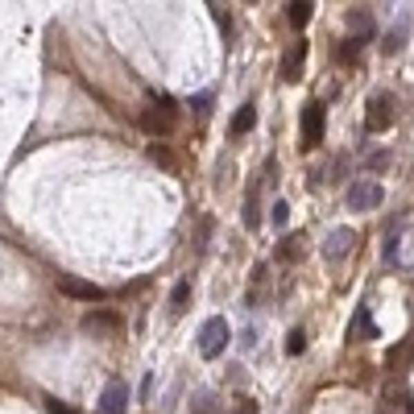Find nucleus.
I'll return each instance as SVG.
<instances>
[{
  "instance_id": "nucleus-12",
  "label": "nucleus",
  "mask_w": 414,
  "mask_h": 414,
  "mask_svg": "<svg viewBox=\"0 0 414 414\" xmlns=\"http://www.w3.org/2000/svg\"><path fill=\"white\" fill-rule=\"evenodd\" d=\"M62 290H66V294H75V299H87V303H91V299H100V290H95V286H87V282H70V278L62 282Z\"/></svg>"
},
{
  "instance_id": "nucleus-7",
  "label": "nucleus",
  "mask_w": 414,
  "mask_h": 414,
  "mask_svg": "<svg viewBox=\"0 0 414 414\" xmlns=\"http://www.w3.org/2000/svg\"><path fill=\"white\" fill-rule=\"evenodd\" d=\"M406 29H411V12H402V17H398V25L386 33V41H382V46H386V54H398V50L406 46Z\"/></svg>"
},
{
  "instance_id": "nucleus-11",
  "label": "nucleus",
  "mask_w": 414,
  "mask_h": 414,
  "mask_svg": "<svg viewBox=\"0 0 414 414\" xmlns=\"http://www.w3.org/2000/svg\"><path fill=\"white\" fill-rule=\"evenodd\" d=\"M187 299H191V282L182 278V282H178V286L170 290V315H178V311L187 307Z\"/></svg>"
},
{
  "instance_id": "nucleus-5",
  "label": "nucleus",
  "mask_w": 414,
  "mask_h": 414,
  "mask_svg": "<svg viewBox=\"0 0 414 414\" xmlns=\"http://www.w3.org/2000/svg\"><path fill=\"white\" fill-rule=\"evenodd\" d=\"M319 141H323V108L307 104L303 108V149H315Z\"/></svg>"
},
{
  "instance_id": "nucleus-3",
  "label": "nucleus",
  "mask_w": 414,
  "mask_h": 414,
  "mask_svg": "<svg viewBox=\"0 0 414 414\" xmlns=\"http://www.w3.org/2000/svg\"><path fill=\"white\" fill-rule=\"evenodd\" d=\"M382 199H386V191H382L377 182H369V178H361V182L348 187V203H352L357 211H373V207H382Z\"/></svg>"
},
{
  "instance_id": "nucleus-4",
  "label": "nucleus",
  "mask_w": 414,
  "mask_h": 414,
  "mask_svg": "<svg viewBox=\"0 0 414 414\" xmlns=\"http://www.w3.org/2000/svg\"><path fill=\"white\" fill-rule=\"evenodd\" d=\"M390 120H394V100H390V95H373V100H369V116H365L369 133H386Z\"/></svg>"
},
{
  "instance_id": "nucleus-19",
  "label": "nucleus",
  "mask_w": 414,
  "mask_h": 414,
  "mask_svg": "<svg viewBox=\"0 0 414 414\" xmlns=\"http://www.w3.org/2000/svg\"><path fill=\"white\" fill-rule=\"evenodd\" d=\"M236 414H257V406H253V402H245V406H241Z\"/></svg>"
},
{
  "instance_id": "nucleus-1",
  "label": "nucleus",
  "mask_w": 414,
  "mask_h": 414,
  "mask_svg": "<svg viewBox=\"0 0 414 414\" xmlns=\"http://www.w3.org/2000/svg\"><path fill=\"white\" fill-rule=\"evenodd\" d=\"M232 344V328H228V319L224 315H216V319H207L203 328H199V357L203 361H216V357H224V348Z\"/></svg>"
},
{
  "instance_id": "nucleus-13",
  "label": "nucleus",
  "mask_w": 414,
  "mask_h": 414,
  "mask_svg": "<svg viewBox=\"0 0 414 414\" xmlns=\"http://www.w3.org/2000/svg\"><path fill=\"white\" fill-rule=\"evenodd\" d=\"M299 66H303V46H294V58H286L282 79H286V83H294V79H299Z\"/></svg>"
},
{
  "instance_id": "nucleus-8",
  "label": "nucleus",
  "mask_w": 414,
  "mask_h": 414,
  "mask_svg": "<svg viewBox=\"0 0 414 414\" xmlns=\"http://www.w3.org/2000/svg\"><path fill=\"white\" fill-rule=\"evenodd\" d=\"M352 241H357V236H352V232H348V228H336V232H332V241H328V249H323V253H328V257H332V261H340V257H344V253H348V249H352Z\"/></svg>"
},
{
  "instance_id": "nucleus-2",
  "label": "nucleus",
  "mask_w": 414,
  "mask_h": 414,
  "mask_svg": "<svg viewBox=\"0 0 414 414\" xmlns=\"http://www.w3.org/2000/svg\"><path fill=\"white\" fill-rule=\"evenodd\" d=\"M174 120H178V108H174L170 95H158V100L145 108V116H141L145 133H153V137H166V133L174 129Z\"/></svg>"
},
{
  "instance_id": "nucleus-18",
  "label": "nucleus",
  "mask_w": 414,
  "mask_h": 414,
  "mask_svg": "<svg viewBox=\"0 0 414 414\" xmlns=\"http://www.w3.org/2000/svg\"><path fill=\"white\" fill-rule=\"evenodd\" d=\"M50 414H70V411H66L62 402H50Z\"/></svg>"
},
{
  "instance_id": "nucleus-14",
  "label": "nucleus",
  "mask_w": 414,
  "mask_h": 414,
  "mask_svg": "<svg viewBox=\"0 0 414 414\" xmlns=\"http://www.w3.org/2000/svg\"><path fill=\"white\" fill-rule=\"evenodd\" d=\"M303 348H307V332H303V328H294V332L286 336V357H299Z\"/></svg>"
},
{
  "instance_id": "nucleus-15",
  "label": "nucleus",
  "mask_w": 414,
  "mask_h": 414,
  "mask_svg": "<svg viewBox=\"0 0 414 414\" xmlns=\"http://www.w3.org/2000/svg\"><path fill=\"white\" fill-rule=\"evenodd\" d=\"M311 8H315V4H290L286 17H290L294 25H307V21H311Z\"/></svg>"
},
{
  "instance_id": "nucleus-16",
  "label": "nucleus",
  "mask_w": 414,
  "mask_h": 414,
  "mask_svg": "<svg viewBox=\"0 0 414 414\" xmlns=\"http://www.w3.org/2000/svg\"><path fill=\"white\" fill-rule=\"evenodd\" d=\"M286 220H290V207H286V203H274V224L286 228Z\"/></svg>"
},
{
  "instance_id": "nucleus-10",
  "label": "nucleus",
  "mask_w": 414,
  "mask_h": 414,
  "mask_svg": "<svg viewBox=\"0 0 414 414\" xmlns=\"http://www.w3.org/2000/svg\"><path fill=\"white\" fill-rule=\"evenodd\" d=\"M348 25L357 29V41H365V37L373 33V17H369V8H357V12H348Z\"/></svg>"
},
{
  "instance_id": "nucleus-9",
  "label": "nucleus",
  "mask_w": 414,
  "mask_h": 414,
  "mask_svg": "<svg viewBox=\"0 0 414 414\" xmlns=\"http://www.w3.org/2000/svg\"><path fill=\"white\" fill-rule=\"evenodd\" d=\"M253 124H257V108H253V104H245V108L232 116V137H245Z\"/></svg>"
},
{
  "instance_id": "nucleus-6",
  "label": "nucleus",
  "mask_w": 414,
  "mask_h": 414,
  "mask_svg": "<svg viewBox=\"0 0 414 414\" xmlns=\"http://www.w3.org/2000/svg\"><path fill=\"white\" fill-rule=\"evenodd\" d=\"M129 406V386L120 382V377H112L108 386H104V398H100V414H124Z\"/></svg>"
},
{
  "instance_id": "nucleus-17",
  "label": "nucleus",
  "mask_w": 414,
  "mask_h": 414,
  "mask_svg": "<svg viewBox=\"0 0 414 414\" xmlns=\"http://www.w3.org/2000/svg\"><path fill=\"white\" fill-rule=\"evenodd\" d=\"M386 257H390V261H398V236H390V241H386Z\"/></svg>"
}]
</instances>
